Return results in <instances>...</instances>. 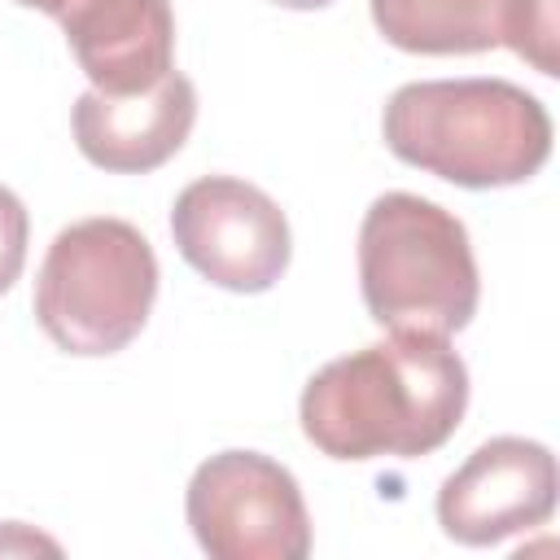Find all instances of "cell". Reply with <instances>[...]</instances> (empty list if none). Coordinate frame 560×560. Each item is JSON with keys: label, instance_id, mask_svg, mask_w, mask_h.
<instances>
[{"label": "cell", "instance_id": "obj_14", "mask_svg": "<svg viewBox=\"0 0 560 560\" xmlns=\"http://www.w3.org/2000/svg\"><path fill=\"white\" fill-rule=\"evenodd\" d=\"M271 4L293 9V13H311V9H324V4H332V0H271Z\"/></svg>", "mask_w": 560, "mask_h": 560}, {"label": "cell", "instance_id": "obj_8", "mask_svg": "<svg viewBox=\"0 0 560 560\" xmlns=\"http://www.w3.org/2000/svg\"><path fill=\"white\" fill-rule=\"evenodd\" d=\"M192 122H197V88L179 70H171L149 92H131V96H109L88 88L70 114L79 153L109 175L158 171L184 149Z\"/></svg>", "mask_w": 560, "mask_h": 560}, {"label": "cell", "instance_id": "obj_13", "mask_svg": "<svg viewBox=\"0 0 560 560\" xmlns=\"http://www.w3.org/2000/svg\"><path fill=\"white\" fill-rule=\"evenodd\" d=\"M18 4H22V9H39V13H48L52 22H61V18L74 13L83 0H18Z\"/></svg>", "mask_w": 560, "mask_h": 560}, {"label": "cell", "instance_id": "obj_4", "mask_svg": "<svg viewBox=\"0 0 560 560\" xmlns=\"http://www.w3.org/2000/svg\"><path fill=\"white\" fill-rule=\"evenodd\" d=\"M158 298V254L127 219H79L61 228L35 276L44 337L79 359L127 350Z\"/></svg>", "mask_w": 560, "mask_h": 560}, {"label": "cell", "instance_id": "obj_6", "mask_svg": "<svg viewBox=\"0 0 560 560\" xmlns=\"http://www.w3.org/2000/svg\"><path fill=\"white\" fill-rule=\"evenodd\" d=\"M179 258L228 293H267L293 258L284 210L236 175H201L171 206Z\"/></svg>", "mask_w": 560, "mask_h": 560}, {"label": "cell", "instance_id": "obj_2", "mask_svg": "<svg viewBox=\"0 0 560 560\" xmlns=\"http://www.w3.org/2000/svg\"><path fill=\"white\" fill-rule=\"evenodd\" d=\"M385 149L459 188H512L551 158L547 105L508 79L402 83L381 114Z\"/></svg>", "mask_w": 560, "mask_h": 560}, {"label": "cell", "instance_id": "obj_1", "mask_svg": "<svg viewBox=\"0 0 560 560\" xmlns=\"http://www.w3.org/2000/svg\"><path fill=\"white\" fill-rule=\"evenodd\" d=\"M468 411V368L446 337L389 332L324 363L298 402L306 442L328 459H420Z\"/></svg>", "mask_w": 560, "mask_h": 560}, {"label": "cell", "instance_id": "obj_9", "mask_svg": "<svg viewBox=\"0 0 560 560\" xmlns=\"http://www.w3.org/2000/svg\"><path fill=\"white\" fill-rule=\"evenodd\" d=\"M57 26L96 92H149L175 70L171 0H83Z\"/></svg>", "mask_w": 560, "mask_h": 560}, {"label": "cell", "instance_id": "obj_12", "mask_svg": "<svg viewBox=\"0 0 560 560\" xmlns=\"http://www.w3.org/2000/svg\"><path fill=\"white\" fill-rule=\"evenodd\" d=\"M26 241H31V214L13 188L0 184V293H9L26 267Z\"/></svg>", "mask_w": 560, "mask_h": 560}, {"label": "cell", "instance_id": "obj_10", "mask_svg": "<svg viewBox=\"0 0 560 560\" xmlns=\"http://www.w3.org/2000/svg\"><path fill=\"white\" fill-rule=\"evenodd\" d=\"M385 44L420 57H468L499 48V0H368Z\"/></svg>", "mask_w": 560, "mask_h": 560}, {"label": "cell", "instance_id": "obj_7", "mask_svg": "<svg viewBox=\"0 0 560 560\" xmlns=\"http://www.w3.org/2000/svg\"><path fill=\"white\" fill-rule=\"evenodd\" d=\"M556 455L534 438L481 442L438 490V525L464 547H494L529 534L556 512Z\"/></svg>", "mask_w": 560, "mask_h": 560}, {"label": "cell", "instance_id": "obj_11", "mask_svg": "<svg viewBox=\"0 0 560 560\" xmlns=\"http://www.w3.org/2000/svg\"><path fill=\"white\" fill-rule=\"evenodd\" d=\"M556 31V0H499V44L547 79L560 74Z\"/></svg>", "mask_w": 560, "mask_h": 560}, {"label": "cell", "instance_id": "obj_5", "mask_svg": "<svg viewBox=\"0 0 560 560\" xmlns=\"http://www.w3.org/2000/svg\"><path fill=\"white\" fill-rule=\"evenodd\" d=\"M184 516L214 560H302L311 551V512L298 477L262 451H219L197 464Z\"/></svg>", "mask_w": 560, "mask_h": 560}, {"label": "cell", "instance_id": "obj_3", "mask_svg": "<svg viewBox=\"0 0 560 560\" xmlns=\"http://www.w3.org/2000/svg\"><path fill=\"white\" fill-rule=\"evenodd\" d=\"M359 293L385 332L455 337L481 302L468 228L429 197L381 192L359 223Z\"/></svg>", "mask_w": 560, "mask_h": 560}]
</instances>
